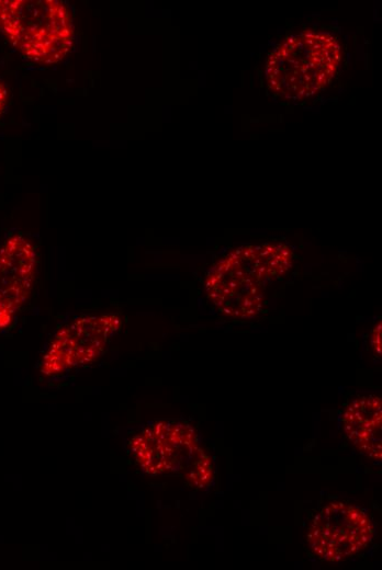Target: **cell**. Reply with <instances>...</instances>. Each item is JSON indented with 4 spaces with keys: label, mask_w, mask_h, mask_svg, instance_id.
<instances>
[{
    "label": "cell",
    "mask_w": 382,
    "mask_h": 570,
    "mask_svg": "<svg viewBox=\"0 0 382 570\" xmlns=\"http://www.w3.org/2000/svg\"><path fill=\"white\" fill-rule=\"evenodd\" d=\"M35 269V250L31 241L20 233L10 236L0 247L1 288L29 292Z\"/></svg>",
    "instance_id": "obj_5"
},
{
    "label": "cell",
    "mask_w": 382,
    "mask_h": 570,
    "mask_svg": "<svg viewBox=\"0 0 382 570\" xmlns=\"http://www.w3.org/2000/svg\"><path fill=\"white\" fill-rule=\"evenodd\" d=\"M374 537L368 512L350 501L335 500L319 508L305 536L310 552L326 562L349 559L366 549Z\"/></svg>",
    "instance_id": "obj_3"
},
{
    "label": "cell",
    "mask_w": 382,
    "mask_h": 570,
    "mask_svg": "<svg viewBox=\"0 0 382 570\" xmlns=\"http://www.w3.org/2000/svg\"><path fill=\"white\" fill-rule=\"evenodd\" d=\"M340 60L341 47L334 34L307 29L289 35L269 54L266 82L281 98H310L330 83Z\"/></svg>",
    "instance_id": "obj_1"
},
{
    "label": "cell",
    "mask_w": 382,
    "mask_h": 570,
    "mask_svg": "<svg viewBox=\"0 0 382 570\" xmlns=\"http://www.w3.org/2000/svg\"><path fill=\"white\" fill-rule=\"evenodd\" d=\"M342 429L347 438L363 455L381 460V398L359 396L342 413Z\"/></svg>",
    "instance_id": "obj_4"
},
{
    "label": "cell",
    "mask_w": 382,
    "mask_h": 570,
    "mask_svg": "<svg viewBox=\"0 0 382 570\" xmlns=\"http://www.w3.org/2000/svg\"><path fill=\"white\" fill-rule=\"evenodd\" d=\"M371 344L372 347L375 350L377 354H381V324L379 323V327H377L372 332L371 338Z\"/></svg>",
    "instance_id": "obj_6"
},
{
    "label": "cell",
    "mask_w": 382,
    "mask_h": 570,
    "mask_svg": "<svg viewBox=\"0 0 382 570\" xmlns=\"http://www.w3.org/2000/svg\"><path fill=\"white\" fill-rule=\"evenodd\" d=\"M0 33L24 58L54 65L74 47L72 11L60 0H0Z\"/></svg>",
    "instance_id": "obj_2"
},
{
    "label": "cell",
    "mask_w": 382,
    "mask_h": 570,
    "mask_svg": "<svg viewBox=\"0 0 382 570\" xmlns=\"http://www.w3.org/2000/svg\"><path fill=\"white\" fill-rule=\"evenodd\" d=\"M8 102V90L4 83L0 80V115L3 113Z\"/></svg>",
    "instance_id": "obj_7"
}]
</instances>
